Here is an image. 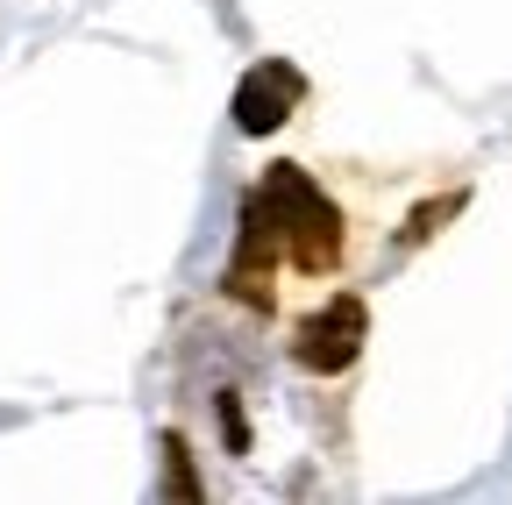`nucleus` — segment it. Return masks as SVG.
I'll list each match as a JSON object with an SVG mask.
<instances>
[{
    "label": "nucleus",
    "mask_w": 512,
    "mask_h": 505,
    "mask_svg": "<svg viewBox=\"0 0 512 505\" xmlns=\"http://www.w3.org/2000/svg\"><path fill=\"white\" fill-rule=\"evenodd\" d=\"M221 434H228V449H235V456L249 449V427H242V406H235V392L221 399Z\"/></svg>",
    "instance_id": "5"
},
{
    "label": "nucleus",
    "mask_w": 512,
    "mask_h": 505,
    "mask_svg": "<svg viewBox=\"0 0 512 505\" xmlns=\"http://www.w3.org/2000/svg\"><path fill=\"white\" fill-rule=\"evenodd\" d=\"M264 200H271L278 228H292L306 271L335 264V249H342V214H335V200H320V185H313L299 164H271V171H264Z\"/></svg>",
    "instance_id": "1"
},
{
    "label": "nucleus",
    "mask_w": 512,
    "mask_h": 505,
    "mask_svg": "<svg viewBox=\"0 0 512 505\" xmlns=\"http://www.w3.org/2000/svg\"><path fill=\"white\" fill-rule=\"evenodd\" d=\"M164 491L185 498V505H200V477H192V449H185V434H164Z\"/></svg>",
    "instance_id": "4"
},
{
    "label": "nucleus",
    "mask_w": 512,
    "mask_h": 505,
    "mask_svg": "<svg viewBox=\"0 0 512 505\" xmlns=\"http://www.w3.org/2000/svg\"><path fill=\"white\" fill-rule=\"evenodd\" d=\"M356 349H363V299H328L306 321V335H299V363H313V370H349L356 363Z\"/></svg>",
    "instance_id": "3"
},
{
    "label": "nucleus",
    "mask_w": 512,
    "mask_h": 505,
    "mask_svg": "<svg viewBox=\"0 0 512 505\" xmlns=\"http://www.w3.org/2000/svg\"><path fill=\"white\" fill-rule=\"evenodd\" d=\"M306 93V79L285 65V57H264L242 86H235V129L242 136H271V129H285V114H292V100Z\"/></svg>",
    "instance_id": "2"
}]
</instances>
